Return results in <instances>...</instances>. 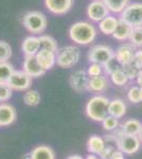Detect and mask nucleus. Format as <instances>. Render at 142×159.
Returning a JSON list of instances; mask_svg holds the SVG:
<instances>
[{
    "instance_id": "obj_18",
    "label": "nucleus",
    "mask_w": 142,
    "mask_h": 159,
    "mask_svg": "<svg viewBox=\"0 0 142 159\" xmlns=\"http://www.w3.org/2000/svg\"><path fill=\"white\" fill-rule=\"evenodd\" d=\"M107 88H108V80L103 74L89 79V84H88L89 91L95 92V93H102Z\"/></svg>"
},
{
    "instance_id": "obj_15",
    "label": "nucleus",
    "mask_w": 142,
    "mask_h": 159,
    "mask_svg": "<svg viewBox=\"0 0 142 159\" xmlns=\"http://www.w3.org/2000/svg\"><path fill=\"white\" fill-rule=\"evenodd\" d=\"M38 64L45 71L52 69L56 65V53L53 51L40 49L35 55Z\"/></svg>"
},
{
    "instance_id": "obj_5",
    "label": "nucleus",
    "mask_w": 142,
    "mask_h": 159,
    "mask_svg": "<svg viewBox=\"0 0 142 159\" xmlns=\"http://www.w3.org/2000/svg\"><path fill=\"white\" fill-rule=\"evenodd\" d=\"M87 58L90 63L100 64L104 66L115 60V50L107 45H95L87 53Z\"/></svg>"
},
{
    "instance_id": "obj_1",
    "label": "nucleus",
    "mask_w": 142,
    "mask_h": 159,
    "mask_svg": "<svg viewBox=\"0 0 142 159\" xmlns=\"http://www.w3.org/2000/svg\"><path fill=\"white\" fill-rule=\"evenodd\" d=\"M68 33L72 42L80 46H88L92 43L98 35L97 28L89 21L74 22L70 25Z\"/></svg>"
},
{
    "instance_id": "obj_27",
    "label": "nucleus",
    "mask_w": 142,
    "mask_h": 159,
    "mask_svg": "<svg viewBox=\"0 0 142 159\" xmlns=\"http://www.w3.org/2000/svg\"><path fill=\"white\" fill-rule=\"evenodd\" d=\"M24 102L25 105L28 106H37L40 102V93L37 90H34V89H28V90L25 91L24 93Z\"/></svg>"
},
{
    "instance_id": "obj_24",
    "label": "nucleus",
    "mask_w": 142,
    "mask_h": 159,
    "mask_svg": "<svg viewBox=\"0 0 142 159\" xmlns=\"http://www.w3.org/2000/svg\"><path fill=\"white\" fill-rule=\"evenodd\" d=\"M110 13L121 14L123 10L130 4V0H103Z\"/></svg>"
},
{
    "instance_id": "obj_23",
    "label": "nucleus",
    "mask_w": 142,
    "mask_h": 159,
    "mask_svg": "<svg viewBox=\"0 0 142 159\" xmlns=\"http://www.w3.org/2000/svg\"><path fill=\"white\" fill-rule=\"evenodd\" d=\"M120 129L124 134L138 136L142 129V123L137 119H130L123 123Z\"/></svg>"
},
{
    "instance_id": "obj_20",
    "label": "nucleus",
    "mask_w": 142,
    "mask_h": 159,
    "mask_svg": "<svg viewBox=\"0 0 142 159\" xmlns=\"http://www.w3.org/2000/svg\"><path fill=\"white\" fill-rule=\"evenodd\" d=\"M131 31H133V27L131 25H128L127 22L123 21V20L119 18V24L115 33L112 34V37L115 39L119 40V42H124L126 39H130Z\"/></svg>"
},
{
    "instance_id": "obj_36",
    "label": "nucleus",
    "mask_w": 142,
    "mask_h": 159,
    "mask_svg": "<svg viewBox=\"0 0 142 159\" xmlns=\"http://www.w3.org/2000/svg\"><path fill=\"white\" fill-rule=\"evenodd\" d=\"M123 70L125 71L126 75H127L128 80H134L136 79L137 74H138V69H137L133 64H130V65H126V66H122Z\"/></svg>"
},
{
    "instance_id": "obj_35",
    "label": "nucleus",
    "mask_w": 142,
    "mask_h": 159,
    "mask_svg": "<svg viewBox=\"0 0 142 159\" xmlns=\"http://www.w3.org/2000/svg\"><path fill=\"white\" fill-rule=\"evenodd\" d=\"M117 151V148H116L115 147H112V145H105L104 150L101 152L100 154V157L101 159H112V157L113 156V154H115V152Z\"/></svg>"
},
{
    "instance_id": "obj_22",
    "label": "nucleus",
    "mask_w": 142,
    "mask_h": 159,
    "mask_svg": "<svg viewBox=\"0 0 142 159\" xmlns=\"http://www.w3.org/2000/svg\"><path fill=\"white\" fill-rule=\"evenodd\" d=\"M31 157L32 159H55V154L47 145H39L32 150Z\"/></svg>"
},
{
    "instance_id": "obj_19",
    "label": "nucleus",
    "mask_w": 142,
    "mask_h": 159,
    "mask_svg": "<svg viewBox=\"0 0 142 159\" xmlns=\"http://www.w3.org/2000/svg\"><path fill=\"white\" fill-rule=\"evenodd\" d=\"M126 114V105L124 101L121 99H113L109 101L108 105V115L120 119L124 117Z\"/></svg>"
},
{
    "instance_id": "obj_31",
    "label": "nucleus",
    "mask_w": 142,
    "mask_h": 159,
    "mask_svg": "<svg viewBox=\"0 0 142 159\" xmlns=\"http://www.w3.org/2000/svg\"><path fill=\"white\" fill-rule=\"evenodd\" d=\"M13 91L14 90L11 88L7 82H0V102L3 103L9 101L13 96Z\"/></svg>"
},
{
    "instance_id": "obj_26",
    "label": "nucleus",
    "mask_w": 142,
    "mask_h": 159,
    "mask_svg": "<svg viewBox=\"0 0 142 159\" xmlns=\"http://www.w3.org/2000/svg\"><path fill=\"white\" fill-rule=\"evenodd\" d=\"M38 38H39L40 49L53 51L55 53L57 52L58 50L57 42L52 36H50V35H39Z\"/></svg>"
},
{
    "instance_id": "obj_16",
    "label": "nucleus",
    "mask_w": 142,
    "mask_h": 159,
    "mask_svg": "<svg viewBox=\"0 0 142 159\" xmlns=\"http://www.w3.org/2000/svg\"><path fill=\"white\" fill-rule=\"evenodd\" d=\"M40 50L39 38L36 35H30L27 36L21 43V51L25 56H33L36 55Z\"/></svg>"
},
{
    "instance_id": "obj_43",
    "label": "nucleus",
    "mask_w": 142,
    "mask_h": 159,
    "mask_svg": "<svg viewBox=\"0 0 142 159\" xmlns=\"http://www.w3.org/2000/svg\"><path fill=\"white\" fill-rule=\"evenodd\" d=\"M138 138L140 139V141L142 142V129H141V130H140V133L138 134Z\"/></svg>"
},
{
    "instance_id": "obj_14",
    "label": "nucleus",
    "mask_w": 142,
    "mask_h": 159,
    "mask_svg": "<svg viewBox=\"0 0 142 159\" xmlns=\"http://www.w3.org/2000/svg\"><path fill=\"white\" fill-rule=\"evenodd\" d=\"M16 109L10 103L0 104V126H9L16 121Z\"/></svg>"
},
{
    "instance_id": "obj_37",
    "label": "nucleus",
    "mask_w": 142,
    "mask_h": 159,
    "mask_svg": "<svg viewBox=\"0 0 142 159\" xmlns=\"http://www.w3.org/2000/svg\"><path fill=\"white\" fill-rule=\"evenodd\" d=\"M131 64H133L138 70L142 69V49H138L135 51L134 60H133V63Z\"/></svg>"
},
{
    "instance_id": "obj_7",
    "label": "nucleus",
    "mask_w": 142,
    "mask_h": 159,
    "mask_svg": "<svg viewBox=\"0 0 142 159\" xmlns=\"http://www.w3.org/2000/svg\"><path fill=\"white\" fill-rule=\"evenodd\" d=\"M120 19L133 28L142 25V2L130 3L120 14Z\"/></svg>"
},
{
    "instance_id": "obj_10",
    "label": "nucleus",
    "mask_w": 142,
    "mask_h": 159,
    "mask_svg": "<svg viewBox=\"0 0 142 159\" xmlns=\"http://www.w3.org/2000/svg\"><path fill=\"white\" fill-rule=\"evenodd\" d=\"M90 76L88 75L87 71L85 70H76L70 75L69 79V85L74 91L77 93H82L84 91L88 90Z\"/></svg>"
},
{
    "instance_id": "obj_9",
    "label": "nucleus",
    "mask_w": 142,
    "mask_h": 159,
    "mask_svg": "<svg viewBox=\"0 0 142 159\" xmlns=\"http://www.w3.org/2000/svg\"><path fill=\"white\" fill-rule=\"evenodd\" d=\"M7 83L14 91H25L32 85V78L24 70H15Z\"/></svg>"
},
{
    "instance_id": "obj_3",
    "label": "nucleus",
    "mask_w": 142,
    "mask_h": 159,
    "mask_svg": "<svg viewBox=\"0 0 142 159\" xmlns=\"http://www.w3.org/2000/svg\"><path fill=\"white\" fill-rule=\"evenodd\" d=\"M22 25L31 34L38 35L45 32L48 25V19L40 11H30L22 16Z\"/></svg>"
},
{
    "instance_id": "obj_21",
    "label": "nucleus",
    "mask_w": 142,
    "mask_h": 159,
    "mask_svg": "<svg viewBox=\"0 0 142 159\" xmlns=\"http://www.w3.org/2000/svg\"><path fill=\"white\" fill-rule=\"evenodd\" d=\"M106 142L102 137L97 135H94L89 138L87 141V150L90 154H95V155H100L101 152L104 150Z\"/></svg>"
},
{
    "instance_id": "obj_6",
    "label": "nucleus",
    "mask_w": 142,
    "mask_h": 159,
    "mask_svg": "<svg viewBox=\"0 0 142 159\" xmlns=\"http://www.w3.org/2000/svg\"><path fill=\"white\" fill-rule=\"evenodd\" d=\"M115 135L118 137V143H117L118 150H120L123 154L133 155V154H135L139 151L141 141L138 138V136L124 134L121 130V129Z\"/></svg>"
},
{
    "instance_id": "obj_17",
    "label": "nucleus",
    "mask_w": 142,
    "mask_h": 159,
    "mask_svg": "<svg viewBox=\"0 0 142 159\" xmlns=\"http://www.w3.org/2000/svg\"><path fill=\"white\" fill-rule=\"evenodd\" d=\"M119 24V18L115 17L113 15H108L105 17L104 19H102L99 22V30L102 34L107 35V36H112V34L115 33L117 25Z\"/></svg>"
},
{
    "instance_id": "obj_33",
    "label": "nucleus",
    "mask_w": 142,
    "mask_h": 159,
    "mask_svg": "<svg viewBox=\"0 0 142 159\" xmlns=\"http://www.w3.org/2000/svg\"><path fill=\"white\" fill-rule=\"evenodd\" d=\"M127 99L130 100L131 103L138 104L140 103V87L139 86H133L128 89L127 91Z\"/></svg>"
},
{
    "instance_id": "obj_13",
    "label": "nucleus",
    "mask_w": 142,
    "mask_h": 159,
    "mask_svg": "<svg viewBox=\"0 0 142 159\" xmlns=\"http://www.w3.org/2000/svg\"><path fill=\"white\" fill-rule=\"evenodd\" d=\"M22 70L31 78H39L46 73V71L40 67L36 60L35 55L33 56H25L24 63H22Z\"/></svg>"
},
{
    "instance_id": "obj_11",
    "label": "nucleus",
    "mask_w": 142,
    "mask_h": 159,
    "mask_svg": "<svg viewBox=\"0 0 142 159\" xmlns=\"http://www.w3.org/2000/svg\"><path fill=\"white\" fill-rule=\"evenodd\" d=\"M74 0H44L46 9L54 15H65L72 9Z\"/></svg>"
},
{
    "instance_id": "obj_44",
    "label": "nucleus",
    "mask_w": 142,
    "mask_h": 159,
    "mask_svg": "<svg viewBox=\"0 0 142 159\" xmlns=\"http://www.w3.org/2000/svg\"><path fill=\"white\" fill-rule=\"evenodd\" d=\"M140 101L142 102V87H140Z\"/></svg>"
},
{
    "instance_id": "obj_42",
    "label": "nucleus",
    "mask_w": 142,
    "mask_h": 159,
    "mask_svg": "<svg viewBox=\"0 0 142 159\" xmlns=\"http://www.w3.org/2000/svg\"><path fill=\"white\" fill-rule=\"evenodd\" d=\"M22 159H32V157H31V153L27 154V155H25L24 157H22Z\"/></svg>"
},
{
    "instance_id": "obj_28",
    "label": "nucleus",
    "mask_w": 142,
    "mask_h": 159,
    "mask_svg": "<svg viewBox=\"0 0 142 159\" xmlns=\"http://www.w3.org/2000/svg\"><path fill=\"white\" fill-rule=\"evenodd\" d=\"M15 71L14 67L10 61L0 63V82H7Z\"/></svg>"
},
{
    "instance_id": "obj_39",
    "label": "nucleus",
    "mask_w": 142,
    "mask_h": 159,
    "mask_svg": "<svg viewBox=\"0 0 142 159\" xmlns=\"http://www.w3.org/2000/svg\"><path fill=\"white\" fill-rule=\"evenodd\" d=\"M136 81H137V84H138L139 87H142V69L138 71V74L136 76Z\"/></svg>"
},
{
    "instance_id": "obj_32",
    "label": "nucleus",
    "mask_w": 142,
    "mask_h": 159,
    "mask_svg": "<svg viewBox=\"0 0 142 159\" xmlns=\"http://www.w3.org/2000/svg\"><path fill=\"white\" fill-rule=\"evenodd\" d=\"M101 123H102L103 129L105 130H107V132H113V130H116L119 127L118 119L112 116H110V115H108V116Z\"/></svg>"
},
{
    "instance_id": "obj_12",
    "label": "nucleus",
    "mask_w": 142,
    "mask_h": 159,
    "mask_svg": "<svg viewBox=\"0 0 142 159\" xmlns=\"http://www.w3.org/2000/svg\"><path fill=\"white\" fill-rule=\"evenodd\" d=\"M135 47L131 43H124L117 48L115 51V60L121 66H126L133 63Z\"/></svg>"
},
{
    "instance_id": "obj_4",
    "label": "nucleus",
    "mask_w": 142,
    "mask_h": 159,
    "mask_svg": "<svg viewBox=\"0 0 142 159\" xmlns=\"http://www.w3.org/2000/svg\"><path fill=\"white\" fill-rule=\"evenodd\" d=\"M81 58V50L76 46H65L56 52V65L63 69L72 68Z\"/></svg>"
},
{
    "instance_id": "obj_41",
    "label": "nucleus",
    "mask_w": 142,
    "mask_h": 159,
    "mask_svg": "<svg viewBox=\"0 0 142 159\" xmlns=\"http://www.w3.org/2000/svg\"><path fill=\"white\" fill-rule=\"evenodd\" d=\"M67 159H85V158H83L82 156H80V155H72V156H69Z\"/></svg>"
},
{
    "instance_id": "obj_29",
    "label": "nucleus",
    "mask_w": 142,
    "mask_h": 159,
    "mask_svg": "<svg viewBox=\"0 0 142 159\" xmlns=\"http://www.w3.org/2000/svg\"><path fill=\"white\" fill-rule=\"evenodd\" d=\"M13 55L12 47L9 43L0 40V63L9 61Z\"/></svg>"
},
{
    "instance_id": "obj_25",
    "label": "nucleus",
    "mask_w": 142,
    "mask_h": 159,
    "mask_svg": "<svg viewBox=\"0 0 142 159\" xmlns=\"http://www.w3.org/2000/svg\"><path fill=\"white\" fill-rule=\"evenodd\" d=\"M110 81H112V84H115V85L117 86H124L127 84L128 82V78L127 75H126L125 71L123 70V67L122 66H120L119 68L116 69L113 72L110 74Z\"/></svg>"
},
{
    "instance_id": "obj_8",
    "label": "nucleus",
    "mask_w": 142,
    "mask_h": 159,
    "mask_svg": "<svg viewBox=\"0 0 142 159\" xmlns=\"http://www.w3.org/2000/svg\"><path fill=\"white\" fill-rule=\"evenodd\" d=\"M109 10L103 0H92L87 6L86 15L92 22H100L109 15Z\"/></svg>"
},
{
    "instance_id": "obj_30",
    "label": "nucleus",
    "mask_w": 142,
    "mask_h": 159,
    "mask_svg": "<svg viewBox=\"0 0 142 159\" xmlns=\"http://www.w3.org/2000/svg\"><path fill=\"white\" fill-rule=\"evenodd\" d=\"M130 40L134 47L142 48V25L133 28Z\"/></svg>"
},
{
    "instance_id": "obj_34",
    "label": "nucleus",
    "mask_w": 142,
    "mask_h": 159,
    "mask_svg": "<svg viewBox=\"0 0 142 159\" xmlns=\"http://www.w3.org/2000/svg\"><path fill=\"white\" fill-rule=\"evenodd\" d=\"M103 66L100 64L95 63H90L88 69H87V73L90 78H94V76H99L101 74H103Z\"/></svg>"
},
{
    "instance_id": "obj_40",
    "label": "nucleus",
    "mask_w": 142,
    "mask_h": 159,
    "mask_svg": "<svg viewBox=\"0 0 142 159\" xmlns=\"http://www.w3.org/2000/svg\"><path fill=\"white\" fill-rule=\"evenodd\" d=\"M85 159H101V157H98V155H95V154H89Z\"/></svg>"
},
{
    "instance_id": "obj_38",
    "label": "nucleus",
    "mask_w": 142,
    "mask_h": 159,
    "mask_svg": "<svg viewBox=\"0 0 142 159\" xmlns=\"http://www.w3.org/2000/svg\"><path fill=\"white\" fill-rule=\"evenodd\" d=\"M112 159H124V154L121 152L120 150H117L115 152V154H113Z\"/></svg>"
},
{
    "instance_id": "obj_2",
    "label": "nucleus",
    "mask_w": 142,
    "mask_h": 159,
    "mask_svg": "<svg viewBox=\"0 0 142 159\" xmlns=\"http://www.w3.org/2000/svg\"><path fill=\"white\" fill-rule=\"evenodd\" d=\"M110 100L102 94H97L88 100L85 111L89 119L95 122H102L108 116V105Z\"/></svg>"
}]
</instances>
